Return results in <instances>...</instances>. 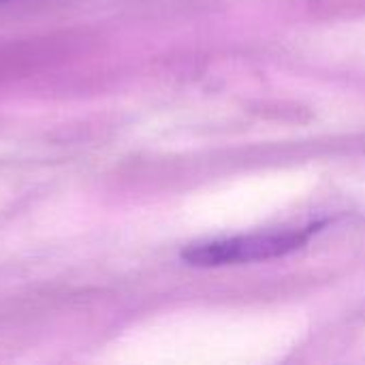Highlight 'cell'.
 Instances as JSON below:
<instances>
[{
  "label": "cell",
  "mask_w": 365,
  "mask_h": 365,
  "mask_svg": "<svg viewBox=\"0 0 365 365\" xmlns=\"http://www.w3.org/2000/svg\"><path fill=\"white\" fill-rule=\"evenodd\" d=\"M319 229L321 225H312L306 229L269 231V233H252V235L197 242L184 248L182 259L195 267L242 265V263L276 259V257H284L289 252L304 248Z\"/></svg>",
  "instance_id": "cell-1"
}]
</instances>
